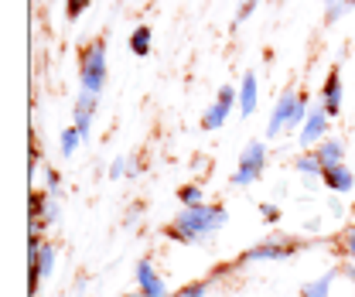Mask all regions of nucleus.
I'll use <instances>...</instances> for the list:
<instances>
[{"label":"nucleus","instance_id":"f257e3e1","mask_svg":"<svg viewBox=\"0 0 355 297\" xmlns=\"http://www.w3.org/2000/svg\"><path fill=\"white\" fill-rule=\"evenodd\" d=\"M229 222V212L219 202L202 205H181L178 215L168 222V239L178 246H209Z\"/></svg>","mask_w":355,"mask_h":297},{"label":"nucleus","instance_id":"f03ea898","mask_svg":"<svg viewBox=\"0 0 355 297\" xmlns=\"http://www.w3.org/2000/svg\"><path fill=\"white\" fill-rule=\"evenodd\" d=\"M110 79V62H106V42L103 38H92V42L79 51V89L103 96Z\"/></svg>","mask_w":355,"mask_h":297},{"label":"nucleus","instance_id":"7ed1b4c3","mask_svg":"<svg viewBox=\"0 0 355 297\" xmlns=\"http://www.w3.org/2000/svg\"><path fill=\"white\" fill-rule=\"evenodd\" d=\"M266 161H270L266 140H250V144L239 151V161H236V168L229 174V185H232V188H253V185H260V178H263V171H266Z\"/></svg>","mask_w":355,"mask_h":297},{"label":"nucleus","instance_id":"20e7f679","mask_svg":"<svg viewBox=\"0 0 355 297\" xmlns=\"http://www.w3.org/2000/svg\"><path fill=\"white\" fill-rule=\"evenodd\" d=\"M301 250H304L301 239H294V236H277V239H263V243L246 246V250L239 253V260H236V266H250V263H284V260L297 256Z\"/></svg>","mask_w":355,"mask_h":297},{"label":"nucleus","instance_id":"39448f33","mask_svg":"<svg viewBox=\"0 0 355 297\" xmlns=\"http://www.w3.org/2000/svg\"><path fill=\"white\" fill-rule=\"evenodd\" d=\"M297 103H301V89L287 85V89L277 96V103H273V110H270V117H266V137L263 140H277V137L287 133V124H291Z\"/></svg>","mask_w":355,"mask_h":297},{"label":"nucleus","instance_id":"423d86ee","mask_svg":"<svg viewBox=\"0 0 355 297\" xmlns=\"http://www.w3.org/2000/svg\"><path fill=\"white\" fill-rule=\"evenodd\" d=\"M328 127H331V117H328V113H324V106L318 103V106L308 113L304 127L297 130V144H301V151H314V147L328 137Z\"/></svg>","mask_w":355,"mask_h":297},{"label":"nucleus","instance_id":"0eeeda50","mask_svg":"<svg viewBox=\"0 0 355 297\" xmlns=\"http://www.w3.org/2000/svg\"><path fill=\"white\" fill-rule=\"evenodd\" d=\"M96 113H99V96L79 89L76 96V106H72V127L83 133V140H92V124H96Z\"/></svg>","mask_w":355,"mask_h":297},{"label":"nucleus","instance_id":"6e6552de","mask_svg":"<svg viewBox=\"0 0 355 297\" xmlns=\"http://www.w3.org/2000/svg\"><path fill=\"white\" fill-rule=\"evenodd\" d=\"M137 294L144 297H171L168 294V284H164V277L157 273V266H154V260L150 256H144V260H137Z\"/></svg>","mask_w":355,"mask_h":297},{"label":"nucleus","instance_id":"1a4fd4ad","mask_svg":"<svg viewBox=\"0 0 355 297\" xmlns=\"http://www.w3.org/2000/svg\"><path fill=\"white\" fill-rule=\"evenodd\" d=\"M318 103L324 106V113H328L331 120H338V117H342V103H345V83H342V72H338V69H331V72L324 76Z\"/></svg>","mask_w":355,"mask_h":297},{"label":"nucleus","instance_id":"9d476101","mask_svg":"<svg viewBox=\"0 0 355 297\" xmlns=\"http://www.w3.org/2000/svg\"><path fill=\"white\" fill-rule=\"evenodd\" d=\"M28 209H31V219H38L44 226H55L62 219V195H51V192H31L28 198Z\"/></svg>","mask_w":355,"mask_h":297},{"label":"nucleus","instance_id":"9b49d317","mask_svg":"<svg viewBox=\"0 0 355 297\" xmlns=\"http://www.w3.org/2000/svg\"><path fill=\"white\" fill-rule=\"evenodd\" d=\"M236 85H239V106H236V110H239L243 120H250V117L260 110V76H257L253 69H246L243 79Z\"/></svg>","mask_w":355,"mask_h":297},{"label":"nucleus","instance_id":"f8f14e48","mask_svg":"<svg viewBox=\"0 0 355 297\" xmlns=\"http://www.w3.org/2000/svg\"><path fill=\"white\" fill-rule=\"evenodd\" d=\"M321 185L331 192V195H349L355 192V171L349 164H335V168H324L321 171Z\"/></svg>","mask_w":355,"mask_h":297},{"label":"nucleus","instance_id":"ddd939ff","mask_svg":"<svg viewBox=\"0 0 355 297\" xmlns=\"http://www.w3.org/2000/svg\"><path fill=\"white\" fill-rule=\"evenodd\" d=\"M345 140L342 137H324L318 147H314V154H318V161L324 164V168H335V164H345Z\"/></svg>","mask_w":355,"mask_h":297},{"label":"nucleus","instance_id":"4468645a","mask_svg":"<svg viewBox=\"0 0 355 297\" xmlns=\"http://www.w3.org/2000/svg\"><path fill=\"white\" fill-rule=\"evenodd\" d=\"M338 273H342V266H335V270H328V273L314 277V280H308V284H301V297H331Z\"/></svg>","mask_w":355,"mask_h":297},{"label":"nucleus","instance_id":"2eb2a0df","mask_svg":"<svg viewBox=\"0 0 355 297\" xmlns=\"http://www.w3.org/2000/svg\"><path fill=\"white\" fill-rule=\"evenodd\" d=\"M127 44H130V51L137 58H147L150 48H154V31H150V24H137L130 31V38H127Z\"/></svg>","mask_w":355,"mask_h":297},{"label":"nucleus","instance_id":"dca6fc26","mask_svg":"<svg viewBox=\"0 0 355 297\" xmlns=\"http://www.w3.org/2000/svg\"><path fill=\"white\" fill-rule=\"evenodd\" d=\"M294 171H297L301 178H318V181H321L324 164L318 161V154H314V151H301V154L294 158Z\"/></svg>","mask_w":355,"mask_h":297},{"label":"nucleus","instance_id":"f3484780","mask_svg":"<svg viewBox=\"0 0 355 297\" xmlns=\"http://www.w3.org/2000/svg\"><path fill=\"white\" fill-rule=\"evenodd\" d=\"M83 144H86V140H83V133H79L76 127H65L62 130V137H58V151H62V158H65V161H72V158H76V151H79Z\"/></svg>","mask_w":355,"mask_h":297},{"label":"nucleus","instance_id":"a211bd4d","mask_svg":"<svg viewBox=\"0 0 355 297\" xmlns=\"http://www.w3.org/2000/svg\"><path fill=\"white\" fill-rule=\"evenodd\" d=\"M229 113H232V110H229V106H222L219 99H216V103L202 113V130H222L225 127V120H229Z\"/></svg>","mask_w":355,"mask_h":297},{"label":"nucleus","instance_id":"6ab92c4d","mask_svg":"<svg viewBox=\"0 0 355 297\" xmlns=\"http://www.w3.org/2000/svg\"><path fill=\"white\" fill-rule=\"evenodd\" d=\"M178 202H181V205H202V202H209V198H205V188H202L198 181H188V185L178 188Z\"/></svg>","mask_w":355,"mask_h":297},{"label":"nucleus","instance_id":"aec40b11","mask_svg":"<svg viewBox=\"0 0 355 297\" xmlns=\"http://www.w3.org/2000/svg\"><path fill=\"white\" fill-rule=\"evenodd\" d=\"M133 158L130 154H120V158H113V164H110V168H106V178H110V181H120V178H130L133 174Z\"/></svg>","mask_w":355,"mask_h":297},{"label":"nucleus","instance_id":"412c9836","mask_svg":"<svg viewBox=\"0 0 355 297\" xmlns=\"http://www.w3.org/2000/svg\"><path fill=\"white\" fill-rule=\"evenodd\" d=\"M212 284H216V277H209V280H191V284L178 287V294H175V297H209Z\"/></svg>","mask_w":355,"mask_h":297},{"label":"nucleus","instance_id":"4be33fe9","mask_svg":"<svg viewBox=\"0 0 355 297\" xmlns=\"http://www.w3.org/2000/svg\"><path fill=\"white\" fill-rule=\"evenodd\" d=\"M324 3V24L331 28V24H338L345 14H349V7H345V0H321Z\"/></svg>","mask_w":355,"mask_h":297},{"label":"nucleus","instance_id":"5701e85b","mask_svg":"<svg viewBox=\"0 0 355 297\" xmlns=\"http://www.w3.org/2000/svg\"><path fill=\"white\" fill-rule=\"evenodd\" d=\"M42 188L51 195H62V171L58 168H42Z\"/></svg>","mask_w":355,"mask_h":297},{"label":"nucleus","instance_id":"b1692460","mask_svg":"<svg viewBox=\"0 0 355 297\" xmlns=\"http://www.w3.org/2000/svg\"><path fill=\"white\" fill-rule=\"evenodd\" d=\"M216 99H219L222 106H239V85H232V83H222L219 85V92H216Z\"/></svg>","mask_w":355,"mask_h":297},{"label":"nucleus","instance_id":"393cba45","mask_svg":"<svg viewBox=\"0 0 355 297\" xmlns=\"http://www.w3.org/2000/svg\"><path fill=\"white\" fill-rule=\"evenodd\" d=\"M89 7H92V0H65V17L69 21H79Z\"/></svg>","mask_w":355,"mask_h":297},{"label":"nucleus","instance_id":"a878e982","mask_svg":"<svg viewBox=\"0 0 355 297\" xmlns=\"http://www.w3.org/2000/svg\"><path fill=\"white\" fill-rule=\"evenodd\" d=\"M257 7H260V0H239V3H236V24H243V21H250Z\"/></svg>","mask_w":355,"mask_h":297},{"label":"nucleus","instance_id":"bb28decb","mask_svg":"<svg viewBox=\"0 0 355 297\" xmlns=\"http://www.w3.org/2000/svg\"><path fill=\"white\" fill-rule=\"evenodd\" d=\"M342 253H345L355 263V222L349 226V229H345V232H342Z\"/></svg>","mask_w":355,"mask_h":297},{"label":"nucleus","instance_id":"cd10ccee","mask_svg":"<svg viewBox=\"0 0 355 297\" xmlns=\"http://www.w3.org/2000/svg\"><path fill=\"white\" fill-rule=\"evenodd\" d=\"M260 219H263L266 226H277L280 222V209L273 202H260Z\"/></svg>","mask_w":355,"mask_h":297},{"label":"nucleus","instance_id":"c85d7f7f","mask_svg":"<svg viewBox=\"0 0 355 297\" xmlns=\"http://www.w3.org/2000/svg\"><path fill=\"white\" fill-rule=\"evenodd\" d=\"M328 212L335 215V219H345V202H342V195H331V202H328Z\"/></svg>","mask_w":355,"mask_h":297},{"label":"nucleus","instance_id":"c756f323","mask_svg":"<svg viewBox=\"0 0 355 297\" xmlns=\"http://www.w3.org/2000/svg\"><path fill=\"white\" fill-rule=\"evenodd\" d=\"M137 215H140V205H130V209L123 212V222H127V226H137Z\"/></svg>","mask_w":355,"mask_h":297},{"label":"nucleus","instance_id":"7c9ffc66","mask_svg":"<svg viewBox=\"0 0 355 297\" xmlns=\"http://www.w3.org/2000/svg\"><path fill=\"white\" fill-rule=\"evenodd\" d=\"M342 277H345L349 284H355V263H345V266H342Z\"/></svg>","mask_w":355,"mask_h":297},{"label":"nucleus","instance_id":"2f4dec72","mask_svg":"<svg viewBox=\"0 0 355 297\" xmlns=\"http://www.w3.org/2000/svg\"><path fill=\"white\" fill-rule=\"evenodd\" d=\"M345 7H349V10H355V0H345Z\"/></svg>","mask_w":355,"mask_h":297},{"label":"nucleus","instance_id":"473e14b6","mask_svg":"<svg viewBox=\"0 0 355 297\" xmlns=\"http://www.w3.org/2000/svg\"><path fill=\"white\" fill-rule=\"evenodd\" d=\"M352 55H355V35H352Z\"/></svg>","mask_w":355,"mask_h":297},{"label":"nucleus","instance_id":"72a5a7b5","mask_svg":"<svg viewBox=\"0 0 355 297\" xmlns=\"http://www.w3.org/2000/svg\"><path fill=\"white\" fill-rule=\"evenodd\" d=\"M123 297H144V294H123Z\"/></svg>","mask_w":355,"mask_h":297},{"label":"nucleus","instance_id":"f704fd0d","mask_svg":"<svg viewBox=\"0 0 355 297\" xmlns=\"http://www.w3.org/2000/svg\"><path fill=\"white\" fill-rule=\"evenodd\" d=\"M277 3H284V0H277Z\"/></svg>","mask_w":355,"mask_h":297}]
</instances>
